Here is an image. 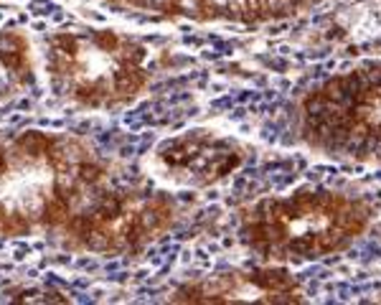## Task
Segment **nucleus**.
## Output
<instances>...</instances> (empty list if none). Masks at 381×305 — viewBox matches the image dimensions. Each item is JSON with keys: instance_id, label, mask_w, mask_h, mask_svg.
<instances>
[{"instance_id": "obj_1", "label": "nucleus", "mask_w": 381, "mask_h": 305, "mask_svg": "<svg viewBox=\"0 0 381 305\" xmlns=\"http://www.w3.org/2000/svg\"><path fill=\"white\" fill-rule=\"evenodd\" d=\"M374 222L369 201L330 188L267 196L239 217V237L267 264H300L346 252Z\"/></svg>"}, {"instance_id": "obj_2", "label": "nucleus", "mask_w": 381, "mask_h": 305, "mask_svg": "<svg viewBox=\"0 0 381 305\" xmlns=\"http://www.w3.org/2000/svg\"><path fill=\"white\" fill-rule=\"evenodd\" d=\"M298 138L351 163L381 165V61H366L308 89L295 107Z\"/></svg>"}, {"instance_id": "obj_3", "label": "nucleus", "mask_w": 381, "mask_h": 305, "mask_svg": "<svg viewBox=\"0 0 381 305\" xmlns=\"http://www.w3.org/2000/svg\"><path fill=\"white\" fill-rule=\"evenodd\" d=\"M176 303H303L300 282L283 264L231 270L176 290Z\"/></svg>"}, {"instance_id": "obj_4", "label": "nucleus", "mask_w": 381, "mask_h": 305, "mask_svg": "<svg viewBox=\"0 0 381 305\" xmlns=\"http://www.w3.org/2000/svg\"><path fill=\"white\" fill-rule=\"evenodd\" d=\"M110 3H127L133 8L156 11L161 16L190 18L201 24L229 21L242 26H260L293 18L325 0H110Z\"/></svg>"}, {"instance_id": "obj_5", "label": "nucleus", "mask_w": 381, "mask_h": 305, "mask_svg": "<svg viewBox=\"0 0 381 305\" xmlns=\"http://www.w3.org/2000/svg\"><path fill=\"white\" fill-rule=\"evenodd\" d=\"M158 158L168 170H173V176L196 186H208L231 176L244 163V148L237 140L196 130L171 140Z\"/></svg>"}, {"instance_id": "obj_6", "label": "nucleus", "mask_w": 381, "mask_h": 305, "mask_svg": "<svg viewBox=\"0 0 381 305\" xmlns=\"http://www.w3.org/2000/svg\"><path fill=\"white\" fill-rule=\"evenodd\" d=\"M56 143V138L46 135V133H39V130H29V133H24V135L18 138L16 145L21 148V150H26L29 155H46L49 150H51V145Z\"/></svg>"}, {"instance_id": "obj_7", "label": "nucleus", "mask_w": 381, "mask_h": 305, "mask_svg": "<svg viewBox=\"0 0 381 305\" xmlns=\"http://www.w3.org/2000/svg\"><path fill=\"white\" fill-rule=\"evenodd\" d=\"M6 168H8V158H6V152L0 150V176L6 173Z\"/></svg>"}]
</instances>
